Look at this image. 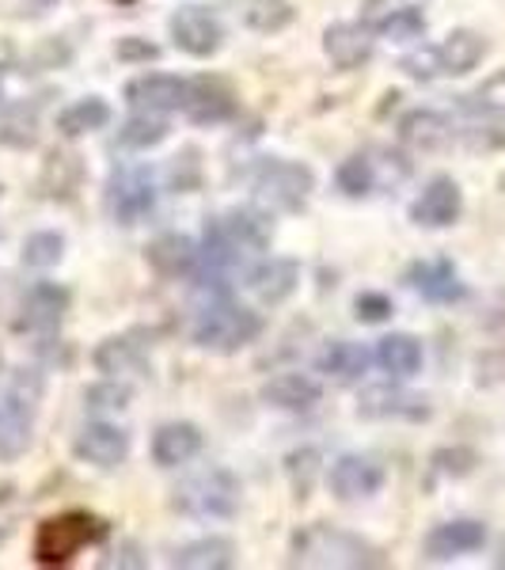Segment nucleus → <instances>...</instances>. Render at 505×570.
Returning a JSON list of instances; mask_svg holds the SVG:
<instances>
[{"instance_id":"13","label":"nucleus","mask_w":505,"mask_h":570,"mask_svg":"<svg viewBox=\"0 0 505 570\" xmlns=\"http://www.w3.org/2000/svg\"><path fill=\"white\" fill-rule=\"evenodd\" d=\"M66 312H69V289H66V285L39 282L34 289H27L16 327H20V331H53L61 320H66Z\"/></svg>"},{"instance_id":"32","label":"nucleus","mask_w":505,"mask_h":570,"mask_svg":"<svg viewBox=\"0 0 505 570\" xmlns=\"http://www.w3.org/2000/svg\"><path fill=\"white\" fill-rule=\"evenodd\" d=\"M107 122H110V107L99 96L77 99V104L58 115V130L66 137H85L91 130H103Z\"/></svg>"},{"instance_id":"36","label":"nucleus","mask_w":505,"mask_h":570,"mask_svg":"<svg viewBox=\"0 0 505 570\" xmlns=\"http://www.w3.org/2000/svg\"><path fill=\"white\" fill-rule=\"evenodd\" d=\"M66 255V236L61 233H31L23 240V266H34V271H50V266L61 263Z\"/></svg>"},{"instance_id":"24","label":"nucleus","mask_w":505,"mask_h":570,"mask_svg":"<svg viewBox=\"0 0 505 570\" xmlns=\"http://www.w3.org/2000/svg\"><path fill=\"white\" fill-rule=\"evenodd\" d=\"M440 58V77H464L486 58V39L475 31H453L445 42L437 46Z\"/></svg>"},{"instance_id":"44","label":"nucleus","mask_w":505,"mask_h":570,"mask_svg":"<svg viewBox=\"0 0 505 570\" xmlns=\"http://www.w3.org/2000/svg\"><path fill=\"white\" fill-rule=\"evenodd\" d=\"M115 53L118 61H156L160 58V46L149 39H118Z\"/></svg>"},{"instance_id":"8","label":"nucleus","mask_w":505,"mask_h":570,"mask_svg":"<svg viewBox=\"0 0 505 570\" xmlns=\"http://www.w3.org/2000/svg\"><path fill=\"white\" fill-rule=\"evenodd\" d=\"M168 31L179 50L190 53V58H214L220 42H225V27L217 23V16L198 4H182L179 12H171Z\"/></svg>"},{"instance_id":"12","label":"nucleus","mask_w":505,"mask_h":570,"mask_svg":"<svg viewBox=\"0 0 505 570\" xmlns=\"http://www.w3.org/2000/svg\"><path fill=\"white\" fill-rule=\"evenodd\" d=\"M77 456L96 468H118L130 456V434L122 426H110V422H88L77 434Z\"/></svg>"},{"instance_id":"23","label":"nucleus","mask_w":505,"mask_h":570,"mask_svg":"<svg viewBox=\"0 0 505 570\" xmlns=\"http://www.w3.org/2000/svg\"><path fill=\"white\" fill-rule=\"evenodd\" d=\"M300 282V263L293 259H266L251 271V289L263 305H281L286 297H293Z\"/></svg>"},{"instance_id":"29","label":"nucleus","mask_w":505,"mask_h":570,"mask_svg":"<svg viewBox=\"0 0 505 570\" xmlns=\"http://www.w3.org/2000/svg\"><path fill=\"white\" fill-rule=\"evenodd\" d=\"M220 228H225V236L236 244V252H263L266 244H270V225H266L263 214H255V209H232L228 217H220Z\"/></svg>"},{"instance_id":"30","label":"nucleus","mask_w":505,"mask_h":570,"mask_svg":"<svg viewBox=\"0 0 505 570\" xmlns=\"http://www.w3.org/2000/svg\"><path fill=\"white\" fill-rule=\"evenodd\" d=\"M365 370H369V351L357 343H346V338H338V343H330L324 354H319V373L335 376V381L350 384L357 381Z\"/></svg>"},{"instance_id":"40","label":"nucleus","mask_w":505,"mask_h":570,"mask_svg":"<svg viewBox=\"0 0 505 570\" xmlns=\"http://www.w3.org/2000/svg\"><path fill=\"white\" fill-rule=\"evenodd\" d=\"M85 403L91 411H122V407H130V389H126V384H115V381L91 384L85 392Z\"/></svg>"},{"instance_id":"37","label":"nucleus","mask_w":505,"mask_h":570,"mask_svg":"<svg viewBox=\"0 0 505 570\" xmlns=\"http://www.w3.org/2000/svg\"><path fill=\"white\" fill-rule=\"evenodd\" d=\"M335 183H338V190H343V195L365 198L376 187L373 160H369V156H362V153L350 156V160H343V164H338V171H335Z\"/></svg>"},{"instance_id":"4","label":"nucleus","mask_w":505,"mask_h":570,"mask_svg":"<svg viewBox=\"0 0 505 570\" xmlns=\"http://www.w3.org/2000/svg\"><path fill=\"white\" fill-rule=\"evenodd\" d=\"M107 537V521L91 518V513H58L46 518L39 532H34V559L42 567H66L80 548L99 544Z\"/></svg>"},{"instance_id":"5","label":"nucleus","mask_w":505,"mask_h":570,"mask_svg":"<svg viewBox=\"0 0 505 570\" xmlns=\"http://www.w3.org/2000/svg\"><path fill=\"white\" fill-rule=\"evenodd\" d=\"M461 110L467 115L464 141L472 149H498L505 141V72H494L486 85L467 91Z\"/></svg>"},{"instance_id":"26","label":"nucleus","mask_w":505,"mask_h":570,"mask_svg":"<svg viewBox=\"0 0 505 570\" xmlns=\"http://www.w3.org/2000/svg\"><path fill=\"white\" fill-rule=\"evenodd\" d=\"M236 563V544L225 537H206V540H195V544L179 548L171 556V567H182V570H225Z\"/></svg>"},{"instance_id":"14","label":"nucleus","mask_w":505,"mask_h":570,"mask_svg":"<svg viewBox=\"0 0 505 570\" xmlns=\"http://www.w3.org/2000/svg\"><path fill=\"white\" fill-rule=\"evenodd\" d=\"M373 35L365 23H330L324 31V53L338 69H357L373 58Z\"/></svg>"},{"instance_id":"47","label":"nucleus","mask_w":505,"mask_h":570,"mask_svg":"<svg viewBox=\"0 0 505 570\" xmlns=\"http://www.w3.org/2000/svg\"><path fill=\"white\" fill-rule=\"evenodd\" d=\"M0 370H4V354H0Z\"/></svg>"},{"instance_id":"34","label":"nucleus","mask_w":505,"mask_h":570,"mask_svg":"<svg viewBox=\"0 0 505 570\" xmlns=\"http://www.w3.org/2000/svg\"><path fill=\"white\" fill-rule=\"evenodd\" d=\"M164 137H168V122L137 110L130 122H122V130H118V145H122V149H152V145H160Z\"/></svg>"},{"instance_id":"42","label":"nucleus","mask_w":505,"mask_h":570,"mask_svg":"<svg viewBox=\"0 0 505 570\" xmlns=\"http://www.w3.org/2000/svg\"><path fill=\"white\" fill-rule=\"evenodd\" d=\"M354 312L362 324H384V320H392V301L384 293H357Z\"/></svg>"},{"instance_id":"10","label":"nucleus","mask_w":505,"mask_h":570,"mask_svg":"<svg viewBox=\"0 0 505 570\" xmlns=\"http://www.w3.org/2000/svg\"><path fill=\"white\" fill-rule=\"evenodd\" d=\"M187 99V80L168 77V72H145L126 85V104L145 115H164V110H179Z\"/></svg>"},{"instance_id":"31","label":"nucleus","mask_w":505,"mask_h":570,"mask_svg":"<svg viewBox=\"0 0 505 570\" xmlns=\"http://www.w3.org/2000/svg\"><path fill=\"white\" fill-rule=\"evenodd\" d=\"M96 370L107 376H141L145 354L137 351V343H130V338H103L96 346Z\"/></svg>"},{"instance_id":"6","label":"nucleus","mask_w":505,"mask_h":570,"mask_svg":"<svg viewBox=\"0 0 505 570\" xmlns=\"http://www.w3.org/2000/svg\"><path fill=\"white\" fill-rule=\"evenodd\" d=\"M255 195H259L263 206L270 209H300L316 187V176H311L308 164H297V160H263L255 168V179H251Z\"/></svg>"},{"instance_id":"41","label":"nucleus","mask_w":505,"mask_h":570,"mask_svg":"<svg viewBox=\"0 0 505 570\" xmlns=\"http://www.w3.org/2000/svg\"><path fill=\"white\" fill-rule=\"evenodd\" d=\"M399 69L407 72L410 80H434L440 77V58H437V46H422V50L407 53L399 61Z\"/></svg>"},{"instance_id":"25","label":"nucleus","mask_w":505,"mask_h":570,"mask_svg":"<svg viewBox=\"0 0 505 570\" xmlns=\"http://www.w3.org/2000/svg\"><path fill=\"white\" fill-rule=\"evenodd\" d=\"M376 365L396 381H407L422 370V343L415 335H384L376 343Z\"/></svg>"},{"instance_id":"28","label":"nucleus","mask_w":505,"mask_h":570,"mask_svg":"<svg viewBox=\"0 0 505 570\" xmlns=\"http://www.w3.org/2000/svg\"><path fill=\"white\" fill-rule=\"evenodd\" d=\"M80 156L72 153H50L42 164V176H39V190L46 198H72V190L80 187Z\"/></svg>"},{"instance_id":"3","label":"nucleus","mask_w":505,"mask_h":570,"mask_svg":"<svg viewBox=\"0 0 505 570\" xmlns=\"http://www.w3.org/2000/svg\"><path fill=\"white\" fill-rule=\"evenodd\" d=\"M171 505L187 518H232L240 510V480L228 468H206L171 491Z\"/></svg>"},{"instance_id":"11","label":"nucleus","mask_w":505,"mask_h":570,"mask_svg":"<svg viewBox=\"0 0 505 570\" xmlns=\"http://www.w3.org/2000/svg\"><path fill=\"white\" fill-rule=\"evenodd\" d=\"M461 209H464L461 187H456L448 176H437L415 198V206H410V220L422 225V228H448V225H456V220H461Z\"/></svg>"},{"instance_id":"15","label":"nucleus","mask_w":505,"mask_h":570,"mask_svg":"<svg viewBox=\"0 0 505 570\" xmlns=\"http://www.w3.org/2000/svg\"><path fill=\"white\" fill-rule=\"evenodd\" d=\"M407 282H410V289L422 293L426 301H434V305H453V301L464 297V282L456 278V266L448 259L415 263L407 271Z\"/></svg>"},{"instance_id":"35","label":"nucleus","mask_w":505,"mask_h":570,"mask_svg":"<svg viewBox=\"0 0 505 570\" xmlns=\"http://www.w3.org/2000/svg\"><path fill=\"white\" fill-rule=\"evenodd\" d=\"M380 39H392V42H410V39H422L426 31V16L418 8H392L384 20H376L373 27Z\"/></svg>"},{"instance_id":"39","label":"nucleus","mask_w":505,"mask_h":570,"mask_svg":"<svg viewBox=\"0 0 505 570\" xmlns=\"http://www.w3.org/2000/svg\"><path fill=\"white\" fill-rule=\"evenodd\" d=\"M316 461H319L316 449H300V453H293L286 461L297 499H308V494H311V483H316Z\"/></svg>"},{"instance_id":"43","label":"nucleus","mask_w":505,"mask_h":570,"mask_svg":"<svg viewBox=\"0 0 505 570\" xmlns=\"http://www.w3.org/2000/svg\"><path fill=\"white\" fill-rule=\"evenodd\" d=\"M12 400L27 403V407H34V403L42 400V373L39 370H16L12 376Z\"/></svg>"},{"instance_id":"7","label":"nucleus","mask_w":505,"mask_h":570,"mask_svg":"<svg viewBox=\"0 0 505 570\" xmlns=\"http://www.w3.org/2000/svg\"><path fill=\"white\" fill-rule=\"evenodd\" d=\"M156 206V183L152 171L141 164L130 168H115L107 179V209L118 225H137L141 217H149Z\"/></svg>"},{"instance_id":"27","label":"nucleus","mask_w":505,"mask_h":570,"mask_svg":"<svg viewBox=\"0 0 505 570\" xmlns=\"http://www.w3.org/2000/svg\"><path fill=\"white\" fill-rule=\"evenodd\" d=\"M31 411L34 407L12 400V395L0 403V456H20L31 445V430H34Z\"/></svg>"},{"instance_id":"45","label":"nucleus","mask_w":505,"mask_h":570,"mask_svg":"<svg viewBox=\"0 0 505 570\" xmlns=\"http://www.w3.org/2000/svg\"><path fill=\"white\" fill-rule=\"evenodd\" d=\"M195 183H198V153L187 149V153H182V160L176 156V164H171V187L190 190Z\"/></svg>"},{"instance_id":"20","label":"nucleus","mask_w":505,"mask_h":570,"mask_svg":"<svg viewBox=\"0 0 505 570\" xmlns=\"http://www.w3.org/2000/svg\"><path fill=\"white\" fill-rule=\"evenodd\" d=\"M201 453V430L195 422H168L152 438V461L160 468H179Z\"/></svg>"},{"instance_id":"18","label":"nucleus","mask_w":505,"mask_h":570,"mask_svg":"<svg viewBox=\"0 0 505 570\" xmlns=\"http://www.w3.org/2000/svg\"><path fill=\"white\" fill-rule=\"evenodd\" d=\"M486 544V529L479 521H448V525H437L426 537V556L434 563H448L456 556H467V551H479Z\"/></svg>"},{"instance_id":"38","label":"nucleus","mask_w":505,"mask_h":570,"mask_svg":"<svg viewBox=\"0 0 505 570\" xmlns=\"http://www.w3.org/2000/svg\"><path fill=\"white\" fill-rule=\"evenodd\" d=\"M0 141L16 145V149H31L34 145V110L27 107H12L0 122Z\"/></svg>"},{"instance_id":"33","label":"nucleus","mask_w":505,"mask_h":570,"mask_svg":"<svg viewBox=\"0 0 505 570\" xmlns=\"http://www.w3.org/2000/svg\"><path fill=\"white\" fill-rule=\"evenodd\" d=\"M240 16L247 27L270 35V31H281V27L293 23V4L289 0H244Z\"/></svg>"},{"instance_id":"22","label":"nucleus","mask_w":505,"mask_h":570,"mask_svg":"<svg viewBox=\"0 0 505 570\" xmlns=\"http://www.w3.org/2000/svg\"><path fill=\"white\" fill-rule=\"evenodd\" d=\"M145 259L156 274H164V278H179V274H190L198 266V247L190 236H179V233H164L156 236L149 244V252H145Z\"/></svg>"},{"instance_id":"9","label":"nucleus","mask_w":505,"mask_h":570,"mask_svg":"<svg viewBox=\"0 0 505 570\" xmlns=\"http://www.w3.org/2000/svg\"><path fill=\"white\" fill-rule=\"evenodd\" d=\"M384 487V468L373 461V456H338L335 468H330V491L343 502H357V499H373Z\"/></svg>"},{"instance_id":"16","label":"nucleus","mask_w":505,"mask_h":570,"mask_svg":"<svg viewBox=\"0 0 505 570\" xmlns=\"http://www.w3.org/2000/svg\"><path fill=\"white\" fill-rule=\"evenodd\" d=\"M182 110H187L195 122H225V118L236 115V96L228 91V85H220V80L198 77V80H187Z\"/></svg>"},{"instance_id":"21","label":"nucleus","mask_w":505,"mask_h":570,"mask_svg":"<svg viewBox=\"0 0 505 570\" xmlns=\"http://www.w3.org/2000/svg\"><path fill=\"white\" fill-rule=\"evenodd\" d=\"M319 395H324L319 381H311L305 373H278L263 384V400L281 411H308L319 403Z\"/></svg>"},{"instance_id":"2","label":"nucleus","mask_w":505,"mask_h":570,"mask_svg":"<svg viewBox=\"0 0 505 570\" xmlns=\"http://www.w3.org/2000/svg\"><path fill=\"white\" fill-rule=\"evenodd\" d=\"M263 331V316L236 301H228V293H217L195 320V343L217 354H236L247 343H255Z\"/></svg>"},{"instance_id":"19","label":"nucleus","mask_w":505,"mask_h":570,"mask_svg":"<svg viewBox=\"0 0 505 570\" xmlns=\"http://www.w3.org/2000/svg\"><path fill=\"white\" fill-rule=\"evenodd\" d=\"M399 137H403V145H410V149L434 153L453 141L456 126H453V118L440 115V110H410V115H403V122H399Z\"/></svg>"},{"instance_id":"1","label":"nucleus","mask_w":505,"mask_h":570,"mask_svg":"<svg viewBox=\"0 0 505 570\" xmlns=\"http://www.w3.org/2000/svg\"><path fill=\"white\" fill-rule=\"evenodd\" d=\"M293 563L297 567H384L380 551L362 537L330 525H308L293 537Z\"/></svg>"},{"instance_id":"46","label":"nucleus","mask_w":505,"mask_h":570,"mask_svg":"<svg viewBox=\"0 0 505 570\" xmlns=\"http://www.w3.org/2000/svg\"><path fill=\"white\" fill-rule=\"evenodd\" d=\"M31 4L39 8V12H46V8H50V4H58V0H31Z\"/></svg>"},{"instance_id":"17","label":"nucleus","mask_w":505,"mask_h":570,"mask_svg":"<svg viewBox=\"0 0 505 570\" xmlns=\"http://www.w3.org/2000/svg\"><path fill=\"white\" fill-rule=\"evenodd\" d=\"M357 415L365 419H429V403L415 392L403 389H365L357 400Z\"/></svg>"}]
</instances>
